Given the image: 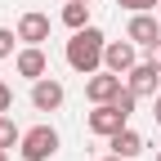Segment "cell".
<instances>
[{
  "mask_svg": "<svg viewBox=\"0 0 161 161\" xmlns=\"http://www.w3.org/2000/svg\"><path fill=\"white\" fill-rule=\"evenodd\" d=\"M103 49H108V36H103V31H98V27H80V31H72V40H67V67L94 76L98 67H103Z\"/></svg>",
  "mask_w": 161,
  "mask_h": 161,
  "instance_id": "cell-1",
  "label": "cell"
},
{
  "mask_svg": "<svg viewBox=\"0 0 161 161\" xmlns=\"http://www.w3.org/2000/svg\"><path fill=\"white\" fill-rule=\"evenodd\" d=\"M54 152H58V130L54 125L23 130V143H18V157H23V161H49Z\"/></svg>",
  "mask_w": 161,
  "mask_h": 161,
  "instance_id": "cell-2",
  "label": "cell"
},
{
  "mask_svg": "<svg viewBox=\"0 0 161 161\" xmlns=\"http://www.w3.org/2000/svg\"><path fill=\"white\" fill-rule=\"evenodd\" d=\"M130 125V112H121L116 103H94V112H90V130L98 134V139H112L116 130H125Z\"/></svg>",
  "mask_w": 161,
  "mask_h": 161,
  "instance_id": "cell-3",
  "label": "cell"
},
{
  "mask_svg": "<svg viewBox=\"0 0 161 161\" xmlns=\"http://www.w3.org/2000/svg\"><path fill=\"white\" fill-rule=\"evenodd\" d=\"M63 98H67V90L58 85L54 76L31 80V108H36V112H58V108H63Z\"/></svg>",
  "mask_w": 161,
  "mask_h": 161,
  "instance_id": "cell-4",
  "label": "cell"
},
{
  "mask_svg": "<svg viewBox=\"0 0 161 161\" xmlns=\"http://www.w3.org/2000/svg\"><path fill=\"white\" fill-rule=\"evenodd\" d=\"M139 45H134V40L125 36V40H108V49H103V67L108 72H116V76H125L134 63H139V54H134Z\"/></svg>",
  "mask_w": 161,
  "mask_h": 161,
  "instance_id": "cell-5",
  "label": "cell"
},
{
  "mask_svg": "<svg viewBox=\"0 0 161 161\" xmlns=\"http://www.w3.org/2000/svg\"><path fill=\"white\" fill-rule=\"evenodd\" d=\"M121 80H125V76H116V72H108V67H103V72H94V76L85 80V98H90V103H112V98L125 90Z\"/></svg>",
  "mask_w": 161,
  "mask_h": 161,
  "instance_id": "cell-6",
  "label": "cell"
},
{
  "mask_svg": "<svg viewBox=\"0 0 161 161\" xmlns=\"http://www.w3.org/2000/svg\"><path fill=\"white\" fill-rule=\"evenodd\" d=\"M14 72H18V76H27V80L49 76V58H45V49H40V45L18 49V54H14Z\"/></svg>",
  "mask_w": 161,
  "mask_h": 161,
  "instance_id": "cell-7",
  "label": "cell"
},
{
  "mask_svg": "<svg viewBox=\"0 0 161 161\" xmlns=\"http://www.w3.org/2000/svg\"><path fill=\"white\" fill-rule=\"evenodd\" d=\"M157 80H161V72L148 63V58H143V63H134V67L125 72V85H130L139 98H157V94H161V90H157Z\"/></svg>",
  "mask_w": 161,
  "mask_h": 161,
  "instance_id": "cell-8",
  "label": "cell"
},
{
  "mask_svg": "<svg viewBox=\"0 0 161 161\" xmlns=\"http://www.w3.org/2000/svg\"><path fill=\"white\" fill-rule=\"evenodd\" d=\"M18 40H23V45H45V40H49V18L45 14H23V18H18Z\"/></svg>",
  "mask_w": 161,
  "mask_h": 161,
  "instance_id": "cell-9",
  "label": "cell"
},
{
  "mask_svg": "<svg viewBox=\"0 0 161 161\" xmlns=\"http://www.w3.org/2000/svg\"><path fill=\"white\" fill-rule=\"evenodd\" d=\"M125 36L134 40V45H152V40H161V18H152V14H134L130 18V27H125Z\"/></svg>",
  "mask_w": 161,
  "mask_h": 161,
  "instance_id": "cell-10",
  "label": "cell"
},
{
  "mask_svg": "<svg viewBox=\"0 0 161 161\" xmlns=\"http://www.w3.org/2000/svg\"><path fill=\"white\" fill-rule=\"evenodd\" d=\"M108 148H112L116 157H125V161H134L139 152H143V134H139V130H130V125H125V130H116V134L108 139Z\"/></svg>",
  "mask_w": 161,
  "mask_h": 161,
  "instance_id": "cell-11",
  "label": "cell"
},
{
  "mask_svg": "<svg viewBox=\"0 0 161 161\" xmlns=\"http://www.w3.org/2000/svg\"><path fill=\"white\" fill-rule=\"evenodd\" d=\"M63 23H67L72 31L90 27V5H85V0H67V5H63Z\"/></svg>",
  "mask_w": 161,
  "mask_h": 161,
  "instance_id": "cell-12",
  "label": "cell"
},
{
  "mask_svg": "<svg viewBox=\"0 0 161 161\" xmlns=\"http://www.w3.org/2000/svg\"><path fill=\"white\" fill-rule=\"evenodd\" d=\"M18 143H23V130L14 125V116L0 112V148H18Z\"/></svg>",
  "mask_w": 161,
  "mask_h": 161,
  "instance_id": "cell-13",
  "label": "cell"
},
{
  "mask_svg": "<svg viewBox=\"0 0 161 161\" xmlns=\"http://www.w3.org/2000/svg\"><path fill=\"white\" fill-rule=\"evenodd\" d=\"M116 5H121V9H130V14H152L161 0H116Z\"/></svg>",
  "mask_w": 161,
  "mask_h": 161,
  "instance_id": "cell-14",
  "label": "cell"
},
{
  "mask_svg": "<svg viewBox=\"0 0 161 161\" xmlns=\"http://www.w3.org/2000/svg\"><path fill=\"white\" fill-rule=\"evenodd\" d=\"M14 40H18V31L0 27V58H14Z\"/></svg>",
  "mask_w": 161,
  "mask_h": 161,
  "instance_id": "cell-15",
  "label": "cell"
},
{
  "mask_svg": "<svg viewBox=\"0 0 161 161\" xmlns=\"http://www.w3.org/2000/svg\"><path fill=\"white\" fill-rule=\"evenodd\" d=\"M9 108H14V90L0 80V112H9Z\"/></svg>",
  "mask_w": 161,
  "mask_h": 161,
  "instance_id": "cell-16",
  "label": "cell"
},
{
  "mask_svg": "<svg viewBox=\"0 0 161 161\" xmlns=\"http://www.w3.org/2000/svg\"><path fill=\"white\" fill-rule=\"evenodd\" d=\"M148 63L161 72V40H152V45H148Z\"/></svg>",
  "mask_w": 161,
  "mask_h": 161,
  "instance_id": "cell-17",
  "label": "cell"
},
{
  "mask_svg": "<svg viewBox=\"0 0 161 161\" xmlns=\"http://www.w3.org/2000/svg\"><path fill=\"white\" fill-rule=\"evenodd\" d=\"M152 116H157V125H161V94L152 98Z\"/></svg>",
  "mask_w": 161,
  "mask_h": 161,
  "instance_id": "cell-18",
  "label": "cell"
},
{
  "mask_svg": "<svg viewBox=\"0 0 161 161\" xmlns=\"http://www.w3.org/2000/svg\"><path fill=\"white\" fill-rule=\"evenodd\" d=\"M0 161H9V148H0Z\"/></svg>",
  "mask_w": 161,
  "mask_h": 161,
  "instance_id": "cell-19",
  "label": "cell"
},
{
  "mask_svg": "<svg viewBox=\"0 0 161 161\" xmlns=\"http://www.w3.org/2000/svg\"><path fill=\"white\" fill-rule=\"evenodd\" d=\"M103 161H125V157H116V152H112V157H103Z\"/></svg>",
  "mask_w": 161,
  "mask_h": 161,
  "instance_id": "cell-20",
  "label": "cell"
},
{
  "mask_svg": "<svg viewBox=\"0 0 161 161\" xmlns=\"http://www.w3.org/2000/svg\"><path fill=\"white\" fill-rule=\"evenodd\" d=\"M157 18H161V5H157Z\"/></svg>",
  "mask_w": 161,
  "mask_h": 161,
  "instance_id": "cell-21",
  "label": "cell"
},
{
  "mask_svg": "<svg viewBox=\"0 0 161 161\" xmlns=\"http://www.w3.org/2000/svg\"><path fill=\"white\" fill-rule=\"evenodd\" d=\"M157 161H161V152H157Z\"/></svg>",
  "mask_w": 161,
  "mask_h": 161,
  "instance_id": "cell-22",
  "label": "cell"
},
{
  "mask_svg": "<svg viewBox=\"0 0 161 161\" xmlns=\"http://www.w3.org/2000/svg\"><path fill=\"white\" fill-rule=\"evenodd\" d=\"M85 5H90V0H85Z\"/></svg>",
  "mask_w": 161,
  "mask_h": 161,
  "instance_id": "cell-23",
  "label": "cell"
}]
</instances>
